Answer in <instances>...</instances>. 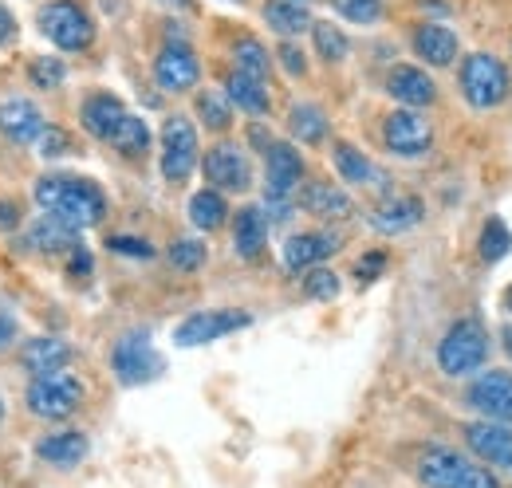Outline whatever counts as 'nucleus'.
I'll list each match as a JSON object with an SVG mask.
<instances>
[{
    "label": "nucleus",
    "instance_id": "obj_45",
    "mask_svg": "<svg viewBox=\"0 0 512 488\" xmlns=\"http://www.w3.org/2000/svg\"><path fill=\"white\" fill-rule=\"evenodd\" d=\"M280 63H284L288 75H304L308 71V60H304V52L296 44H280Z\"/></svg>",
    "mask_w": 512,
    "mask_h": 488
},
{
    "label": "nucleus",
    "instance_id": "obj_4",
    "mask_svg": "<svg viewBox=\"0 0 512 488\" xmlns=\"http://www.w3.org/2000/svg\"><path fill=\"white\" fill-rule=\"evenodd\" d=\"M36 24H40V32L60 52H87L91 40H95V20L75 0H52V4H44L40 16H36Z\"/></svg>",
    "mask_w": 512,
    "mask_h": 488
},
{
    "label": "nucleus",
    "instance_id": "obj_7",
    "mask_svg": "<svg viewBox=\"0 0 512 488\" xmlns=\"http://www.w3.org/2000/svg\"><path fill=\"white\" fill-rule=\"evenodd\" d=\"M201 150H197V126L186 115L162 122V178L182 185L197 170Z\"/></svg>",
    "mask_w": 512,
    "mask_h": 488
},
{
    "label": "nucleus",
    "instance_id": "obj_32",
    "mask_svg": "<svg viewBox=\"0 0 512 488\" xmlns=\"http://www.w3.org/2000/svg\"><path fill=\"white\" fill-rule=\"evenodd\" d=\"M107 142H111L123 158H146V150H150V126L142 119H134V115H123V122L107 134Z\"/></svg>",
    "mask_w": 512,
    "mask_h": 488
},
{
    "label": "nucleus",
    "instance_id": "obj_38",
    "mask_svg": "<svg viewBox=\"0 0 512 488\" xmlns=\"http://www.w3.org/2000/svg\"><path fill=\"white\" fill-rule=\"evenodd\" d=\"M170 264L178 268V272H197L201 264H205V256H209V248L201 241H193V237H182V241H174L170 244Z\"/></svg>",
    "mask_w": 512,
    "mask_h": 488
},
{
    "label": "nucleus",
    "instance_id": "obj_26",
    "mask_svg": "<svg viewBox=\"0 0 512 488\" xmlns=\"http://www.w3.org/2000/svg\"><path fill=\"white\" fill-rule=\"evenodd\" d=\"M300 209H308L312 217H323V221H343V217H351V197L343 193V189H335V185L327 182H312L300 189Z\"/></svg>",
    "mask_w": 512,
    "mask_h": 488
},
{
    "label": "nucleus",
    "instance_id": "obj_8",
    "mask_svg": "<svg viewBox=\"0 0 512 488\" xmlns=\"http://www.w3.org/2000/svg\"><path fill=\"white\" fill-rule=\"evenodd\" d=\"M201 174L217 193H249L253 189V162L237 142H217L201 154Z\"/></svg>",
    "mask_w": 512,
    "mask_h": 488
},
{
    "label": "nucleus",
    "instance_id": "obj_2",
    "mask_svg": "<svg viewBox=\"0 0 512 488\" xmlns=\"http://www.w3.org/2000/svg\"><path fill=\"white\" fill-rule=\"evenodd\" d=\"M83 398H87L83 382H79L75 374L60 370V374L32 378V382H28V394H24V406H28V414L40 418V422H67L71 414H79Z\"/></svg>",
    "mask_w": 512,
    "mask_h": 488
},
{
    "label": "nucleus",
    "instance_id": "obj_51",
    "mask_svg": "<svg viewBox=\"0 0 512 488\" xmlns=\"http://www.w3.org/2000/svg\"><path fill=\"white\" fill-rule=\"evenodd\" d=\"M162 4H174V8H190L193 0H162Z\"/></svg>",
    "mask_w": 512,
    "mask_h": 488
},
{
    "label": "nucleus",
    "instance_id": "obj_47",
    "mask_svg": "<svg viewBox=\"0 0 512 488\" xmlns=\"http://www.w3.org/2000/svg\"><path fill=\"white\" fill-rule=\"evenodd\" d=\"M20 229V205L16 201H0V233Z\"/></svg>",
    "mask_w": 512,
    "mask_h": 488
},
{
    "label": "nucleus",
    "instance_id": "obj_48",
    "mask_svg": "<svg viewBox=\"0 0 512 488\" xmlns=\"http://www.w3.org/2000/svg\"><path fill=\"white\" fill-rule=\"evenodd\" d=\"M16 347V319L8 311H0V351Z\"/></svg>",
    "mask_w": 512,
    "mask_h": 488
},
{
    "label": "nucleus",
    "instance_id": "obj_30",
    "mask_svg": "<svg viewBox=\"0 0 512 488\" xmlns=\"http://www.w3.org/2000/svg\"><path fill=\"white\" fill-rule=\"evenodd\" d=\"M190 221H193V229H201V233L221 229V225L229 221V205H225V197H221L217 189H197V193L190 197Z\"/></svg>",
    "mask_w": 512,
    "mask_h": 488
},
{
    "label": "nucleus",
    "instance_id": "obj_3",
    "mask_svg": "<svg viewBox=\"0 0 512 488\" xmlns=\"http://www.w3.org/2000/svg\"><path fill=\"white\" fill-rule=\"evenodd\" d=\"M512 79L509 67L497 60V56H485V52H473L469 60L461 63V95L469 107L477 111H493L509 99Z\"/></svg>",
    "mask_w": 512,
    "mask_h": 488
},
{
    "label": "nucleus",
    "instance_id": "obj_17",
    "mask_svg": "<svg viewBox=\"0 0 512 488\" xmlns=\"http://www.w3.org/2000/svg\"><path fill=\"white\" fill-rule=\"evenodd\" d=\"M48 119L40 115V107L32 99H4L0 103V134L16 146H36V138L44 134Z\"/></svg>",
    "mask_w": 512,
    "mask_h": 488
},
{
    "label": "nucleus",
    "instance_id": "obj_6",
    "mask_svg": "<svg viewBox=\"0 0 512 488\" xmlns=\"http://www.w3.org/2000/svg\"><path fill=\"white\" fill-rule=\"evenodd\" d=\"M111 370H115V378L123 382V386H142V382H154L166 363H162V355L150 347V331H142V327H134L127 331L115 347H111Z\"/></svg>",
    "mask_w": 512,
    "mask_h": 488
},
{
    "label": "nucleus",
    "instance_id": "obj_35",
    "mask_svg": "<svg viewBox=\"0 0 512 488\" xmlns=\"http://www.w3.org/2000/svg\"><path fill=\"white\" fill-rule=\"evenodd\" d=\"M312 40H316V52H320L323 63H343L347 60V52H351V44H347V36L335 28V24H312Z\"/></svg>",
    "mask_w": 512,
    "mask_h": 488
},
{
    "label": "nucleus",
    "instance_id": "obj_25",
    "mask_svg": "<svg viewBox=\"0 0 512 488\" xmlns=\"http://www.w3.org/2000/svg\"><path fill=\"white\" fill-rule=\"evenodd\" d=\"M233 248L241 260H256L268 248V217L260 205H245L233 221Z\"/></svg>",
    "mask_w": 512,
    "mask_h": 488
},
{
    "label": "nucleus",
    "instance_id": "obj_50",
    "mask_svg": "<svg viewBox=\"0 0 512 488\" xmlns=\"http://www.w3.org/2000/svg\"><path fill=\"white\" fill-rule=\"evenodd\" d=\"M422 4H426L430 12H442V16H446V12H449V8H446V4H442V0H422Z\"/></svg>",
    "mask_w": 512,
    "mask_h": 488
},
{
    "label": "nucleus",
    "instance_id": "obj_14",
    "mask_svg": "<svg viewBox=\"0 0 512 488\" xmlns=\"http://www.w3.org/2000/svg\"><path fill=\"white\" fill-rule=\"evenodd\" d=\"M386 95H390L394 103L410 107V111H422V107H430V103L438 99V87H434V79H430L422 67L398 63V67H390V75H386Z\"/></svg>",
    "mask_w": 512,
    "mask_h": 488
},
{
    "label": "nucleus",
    "instance_id": "obj_22",
    "mask_svg": "<svg viewBox=\"0 0 512 488\" xmlns=\"http://www.w3.org/2000/svg\"><path fill=\"white\" fill-rule=\"evenodd\" d=\"M75 244H79V229H71L67 221L52 217V213H40L28 225V248L40 256H67Z\"/></svg>",
    "mask_w": 512,
    "mask_h": 488
},
{
    "label": "nucleus",
    "instance_id": "obj_34",
    "mask_svg": "<svg viewBox=\"0 0 512 488\" xmlns=\"http://www.w3.org/2000/svg\"><path fill=\"white\" fill-rule=\"evenodd\" d=\"M197 119L205 122L209 130H229L233 126V103L225 99V91H201L197 95Z\"/></svg>",
    "mask_w": 512,
    "mask_h": 488
},
{
    "label": "nucleus",
    "instance_id": "obj_53",
    "mask_svg": "<svg viewBox=\"0 0 512 488\" xmlns=\"http://www.w3.org/2000/svg\"><path fill=\"white\" fill-rule=\"evenodd\" d=\"M0 426H4V402H0Z\"/></svg>",
    "mask_w": 512,
    "mask_h": 488
},
{
    "label": "nucleus",
    "instance_id": "obj_16",
    "mask_svg": "<svg viewBox=\"0 0 512 488\" xmlns=\"http://www.w3.org/2000/svg\"><path fill=\"white\" fill-rule=\"evenodd\" d=\"M343 248V237L339 233H327V229H316V233H296L292 241L284 244V268L288 272H308L323 264L327 256H335Z\"/></svg>",
    "mask_w": 512,
    "mask_h": 488
},
{
    "label": "nucleus",
    "instance_id": "obj_43",
    "mask_svg": "<svg viewBox=\"0 0 512 488\" xmlns=\"http://www.w3.org/2000/svg\"><path fill=\"white\" fill-rule=\"evenodd\" d=\"M386 268V252H367L359 264H355V280L359 284H375Z\"/></svg>",
    "mask_w": 512,
    "mask_h": 488
},
{
    "label": "nucleus",
    "instance_id": "obj_36",
    "mask_svg": "<svg viewBox=\"0 0 512 488\" xmlns=\"http://www.w3.org/2000/svg\"><path fill=\"white\" fill-rule=\"evenodd\" d=\"M481 256L489 260V264H497V260H505L509 256V248H512V233H509V225L501 221V217H489L485 221V229H481Z\"/></svg>",
    "mask_w": 512,
    "mask_h": 488
},
{
    "label": "nucleus",
    "instance_id": "obj_39",
    "mask_svg": "<svg viewBox=\"0 0 512 488\" xmlns=\"http://www.w3.org/2000/svg\"><path fill=\"white\" fill-rule=\"evenodd\" d=\"M28 79H32L40 91H56V87H64L67 67L60 60H52V56H40V60L28 63Z\"/></svg>",
    "mask_w": 512,
    "mask_h": 488
},
{
    "label": "nucleus",
    "instance_id": "obj_15",
    "mask_svg": "<svg viewBox=\"0 0 512 488\" xmlns=\"http://www.w3.org/2000/svg\"><path fill=\"white\" fill-rule=\"evenodd\" d=\"M264 193H288L296 197V185L304 182V158L292 142H272L264 150Z\"/></svg>",
    "mask_w": 512,
    "mask_h": 488
},
{
    "label": "nucleus",
    "instance_id": "obj_37",
    "mask_svg": "<svg viewBox=\"0 0 512 488\" xmlns=\"http://www.w3.org/2000/svg\"><path fill=\"white\" fill-rule=\"evenodd\" d=\"M331 8L351 24H375V20H383L386 12L383 0H331Z\"/></svg>",
    "mask_w": 512,
    "mask_h": 488
},
{
    "label": "nucleus",
    "instance_id": "obj_31",
    "mask_svg": "<svg viewBox=\"0 0 512 488\" xmlns=\"http://www.w3.org/2000/svg\"><path fill=\"white\" fill-rule=\"evenodd\" d=\"M327 115H323L316 103H296L292 107V115H288V130H292V138L296 142H304V146H320L323 138H327Z\"/></svg>",
    "mask_w": 512,
    "mask_h": 488
},
{
    "label": "nucleus",
    "instance_id": "obj_11",
    "mask_svg": "<svg viewBox=\"0 0 512 488\" xmlns=\"http://www.w3.org/2000/svg\"><path fill=\"white\" fill-rule=\"evenodd\" d=\"M422 217H426L422 197H414V193H386L383 201L371 209V229L383 233V237H402V233L418 229Z\"/></svg>",
    "mask_w": 512,
    "mask_h": 488
},
{
    "label": "nucleus",
    "instance_id": "obj_41",
    "mask_svg": "<svg viewBox=\"0 0 512 488\" xmlns=\"http://www.w3.org/2000/svg\"><path fill=\"white\" fill-rule=\"evenodd\" d=\"M36 146H40V154H44V158H64L67 150H71V138H67L64 126L48 122V126H44V134L36 138Z\"/></svg>",
    "mask_w": 512,
    "mask_h": 488
},
{
    "label": "nucleus",
    "instance_id": "obj_23",
    "mask_svg": "<svg viewBox=\"0 0 512 488\" xmlns=\"http://www.w3.org/2000/svg\"><path fill=\"white\" fill-rule=\"evenodd\" d=\"M123 115H127V107H123V99H119V95H111V91H95V95L83 103L79 122H83V130H87L91 138L107 142V134L123 122Z\"/></svg>",
    "mask_w": 512,
    "mask_h": 488
},
{
    "label": "nucleus",
    "instance_id": "obj_13",
    "mask_svg": "<svg viewBox=\"0 0 512 488\" xmlns=\"http://www.w3.org/2000/svg\"><path fill=\"white\" fill-rule=\"evenodd\" d=\"M469 406L481 410L493 422L512 426V374L509 370H489L469 386Z\"/></svg>",
    "mask_w": 512,
    "mask_h": 488
},
{
    "label": "nucleus",
    "instance_id": "obj_21",
    "mask_svg": "<svg viewBox=\"0 0 512 488\" xmlns=\"http://www.w3.org/2000/svg\"><path fill=\"white\" fill-rule=\"evenodd\" d=\"M71 359H75L71 343L56 339V335H40V339L24 343V351H20V366H24L32 378L60 374V370H67V366H71Z\"/></svg>",
    "mask_w": 512,
    "mask_h": 488
},
{
    "label": "nucleus",
    "instance_id": "obj_29",
    "mask_svg": "<svg viewBox=\"0 0 512 488\" xmlns=\"http://www.w3.org/2000/svg\"><path fill=\"white\" fill-rule=\"evenodd\" d=\"M331 162H335V170H339V178L347 185H371V182H383V174L375 170V162L359 150V146H351V142H335V150H331Z\"/></svg>",
    "mask_w": 512,
    "mask_h": 488
},
{
    "label": "nucleus",
    "instance_id": "obj_10",
    "mask_svg": "<svg viewBox=\"0 0 512 488\" xmlns=\"http://www.w3.org/2000/svg\"><path fill=\"white\" fill-rule=\"evenodd\" d=\"M383 142L386 150L398 154V158H422L434 146V126L422 119L418 111L402 107V111H394L383 122Z\"/></svg>",
    "mask_w": 512,
    "mask_h": 488
},
{
    "label": "nucleus",
    "instance_id": "obj_54",
    "mask_svg": "<svg viewBox=\"0 0 512 488\" xmlns=\"http://www.w3.org/2000/svg\"><path fill=\"white\" fill-rule=\"evenodd\" d=\"M300 4H308V0H300Z\"/></svg>",
    "mask_w": 512,
    "mask_h": 488
},
{
    "label": "nucleus",
    "instance_id": "obj_46",
    "mask_svg": "<svg viewBox=\"0 0 512 488\" xmlns=\"http://www.w3.org/2000/svg\"><path fill=\"white\" fill-rule=\"evenodd\" d=\"M457 488H501V485H497V477H493L489 469H481V465H469Z\"/></svg>",
    "mask_w": 512,
    "mask_h": 488
},
{
    "label": "nucleus",
    "instance_id": "obj_44",
    "mask_svg": "<svg viewBox=\"0 0 512 488\" xmlns=\"http://www.w3.org/2000/svg\"><path fill=\"white\" fill-rule=\"evenodd\" d=\"M91 268H95L91 252H87L83 244H75V248L67 252V276H71V280H79V276H91Z\"/></svg>",
    "mask_w": 512,
    "mask_h": 488
},
{
    "label": "nucleus",
    "instance_id": "obj_9",
    "mask_svg": "<svg viewBox=\"0 0 512 488\" xmlns=\"http://www.w3.org/2000/svg\"><path fill=\"white\" fill-rule=\"evenodd\" d=\"M253 323L249 311L241 307H217V311H193L174 327V347H205L213 339H225L233 331H245Z\"/></svg>",
    "mask_w": 512,
    "mask_h": 488
},
{
    "label": "nucleus",
    "instance_id": "obj_28",
    "mask_svg": "<svg viewBox=\"0 0 512 488\" xmlns=\"http://www.w3.org/2000/svg\"><path fill=\"white\" fill-rule=\"evenodd\" d=\"M264 24L272 32H280L284 40H292L312 28V12L300 0H264Z\"/></svg>",
    "mask_w": 512,
    "mask_h": 488
},
{
    "label": "nucleus",
    "instance_id": "obj_1",
    "mask_svg": "<svg viewBox=\"0 0 512 488\" xmlns=\"http://www.w3.org/2000/svg\"><path fill=\"white\" fill-rule=\"evenodd\" d=\"M32 197L40 205V213H52L67 221L71 229H95L99 221H107V193L91 178H75V174H44L32 185Z\"/></svg>",
    "mask_w": 512,
    "mask_h": 488
},
{
    "label": "nucleus",
    "instance_id": "obj_33",
    "mask_svg": "<svg viewBox=\"0 0 512 488\" xmlns=\"http://www.w3.org/2000/svg\"><path fill=\"white\" fill-rule=\"evenodd\" d=\"M233 63H237V71H245V75H253V79H268V71H272L268 48H264L260 40H249V36L233 44Z\"/></svg>",
    "mask_w": 512,
    "mask_h": 488
},
{
    "label": "nucleus",
    "instance_id": "obj_12",
    "mask_svg": "<svg viewBox=\"0 0 512 488\" xmlns=\"http://www.w3.org/2000/svg\"><path fill=\"white\" fill-rule=\"evenodd\" d=\"M154 79H158V87L162 91H190L197 87V79H201V63L193 56L190 44H166L162 52H158V60H154Z\"/></svg>",
    "mask_w": 512,
    "mask_h": 488
},
{
    "label": "nucleus",
    "instance_id": "obj_40",
    "mask_svg": "<svg viewBox=\"0 0 512 488\" xmlns=\"http://www.w3.org/2000/svg\"><path fill=\"white\" fill-rule=\"evenodd\" d=\"M304 292H308L312 300H335V296H339V276L316 264V268H308V276H304Z\"/></svg>",
    "mask_w": 512,
    "mask_h": 488
},
{
    "label": "nucleus",
    "instance_id": "obj_19",
    "mask_svg": "<svg viewBox=\"0 0 512 488\" xmlns=\"http://www.w3.org/2000/svg\"><path fill=\"white\" fill-rule=\"evenodd\" d=\"M465 469H469V461L457 449H446V445H430L418 457V481L426 488H457Z\"/></svg>",
    "mask_w": 512,
    "mask_h": 488
},
{
    "label": "nucleus",
    "instance_id": "obj_24",
    "mask_svg": "<svg viewBox=\"0 0 512 488\" xmlns=\"http://www.w3.org/2000/svg\"><path fill=\"white\" fill-rule=\"evenodd\" d=\"M225 99L237 107V111H245V115H268V107H272V95H268V83L264 79H253V75H245V71H229V79H225Z\"/></svg>",
    "mask_w": 512,
    "mask_h": 488
},
{
    "label": "nucleus",
    "instance_id": "obj_5",
    "mask_svg": "<svg viewBox=\"0 0 512 488\" xmlns=\"http://www.w3.org/2000/svg\"><path fill=\"white\" fill-rule=\"evenodd\" d=\"M489 355V335L481 327V319H461L446 331V339L438 343V366L446 370L449 378L473 374L477 366L485 363Z\"/></svg>",
    "mask_w": 512,
    "mask_h": 488
},
{
    "label": "nucleus",
    "instance_id": "obj_27",
    "mask_svg": "<svg viewBox=\"0 0 512 488\" xmlns=\"http://www.w3.org/2000/svg\"><path fill=\"white\" fill-rule=\"evenodd\" d=\"M414 52H418V60L434 63V67H449L457 60V36L446 24H422L414 32Z\"/></svg>",
    "mask_w": 512,
    "mask_h": 488
},
{
    "label": "nucleus",
    "instance_id": "obj_20",
    "mask_svg": "<svg viewBox=\"0 0 512 488\" xmlns=\"http://www.w3.org/2000/svg\"><path fill=\"white\" fill-rule=\"evenodd\" d=\"M465 441L481 461L512 469V429L505 422H473L465 426Z\"/></svg>",
    "mask_w": 512,
    "mask_h": 488
},
{
    "label": "nucleus",
    "instance_id": "obj_49",
    "mask_svg": "<svg viewBox=\"0 0 512 488\" xmlns=\"http://www.w3.org/2000/svg\"><path fill=\"white\" fill-rule=\"evenodd\" d=\"M12 36H16V16L0 4V48H4V44H12Z\"/></svg>",
    "mask_w": 512,
    "mask_h": 488
},
{
    "label": "nucleus",
    "instance_id": "obj_18",
    "mask_svg": "<svg viewBox=\"0 0 512 488\" xmlns=\"http://www.w3.org/2000/svg\"><path fill=\"white\" fill-rule=\"evenodd\" d=\"M87 453H91V437L79 429H56L36 441V457L52 469H75L87 461Z\"/></svg>",
    "mask_w": 512,
    "mask_h": 488
},
{
    "label": "nucleus",
    "instance_id": "obj_42",
    "mask_svg": "<svg viewBox=\"0 0 512 488\" xmlns=\"http://www.w3.org/2000/svg\"><path fill=\"white\" fill-rule=\"evenodd\" d=\"M107 248L119 252V256H127V260H150V256H154V244L142 241V237H127V233L107 237Z\"/></svg>",
    "mask_w": 512,
    "mask_h": 488
},
{
    "label": "nucleus",
    "instance_id": "obj_52",
    "mask_svg": "<svg viewBox=\"0 0 512 488\" xmlns=\"http://www.w3.org/2000/svg\"><path fill=\"white\" fill-rule=\"evenodd\" d=\"M505 351H509V359H512V327L505 331Z\"/></svg>",
    "mask_w": 512,
    "mask_h": 488
}]
</instances>
